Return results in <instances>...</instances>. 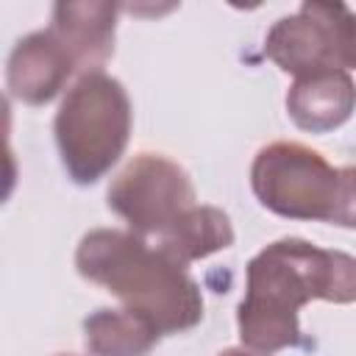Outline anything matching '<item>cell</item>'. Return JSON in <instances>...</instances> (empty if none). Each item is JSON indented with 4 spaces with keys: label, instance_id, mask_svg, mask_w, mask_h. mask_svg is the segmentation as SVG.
Wrapping results in <instances>:
<instances>
[{
    "label": "cell",
    "instance_id": "6da1fadb",
    "mask_svg": "<svg viewBox=\"0 0 356 356\" xmlns=\"http://www.w3.org/2000/svg\"><path fill=\"white\" fill-rule=\"evenodd\" d=\"M309 300L353 303L356 259L298 236L270 242L248 261L245 298L236 309L242 345L261 356L298 345V312Z\"/></svg>",
    "mask_w": 356,
    "mask_h": 356
},
{
    "label": "cell",
    "instance_id": "277c9868",
    "mask_svg": "<svg viewBox=\"0 0 356 356\" xmlns=\"http://www.w3.org/2000/svg\"><path fill=\"white\" fill-rule=\"evenodd\" d=\"M250 186L259 203L289 220H342V170L300 142L264 145L250 167Z\"/></svg>",
    "mask_w": 356,
    "mask_h": 356
},
{
    "label": "cell",
    "instance_id": "52a82bcc",
    "mask_svg": "<svg viewBox=\"0 0 356 356\" xmlns=\"http://www.w3.org/2000/svg\"><path fill=\"white\" fill-rule=\"evenodd\" d=\"M75 70L78 67L67 47L56 39L50 28H44L22 36L11 47L6 64V83L11 97L28 106H44L67 86Z\"/></svg>",
    "mask_w": 356,
    "mask_h": 356
},
{
    "label": "cell",
    "instance_id": "8fae6325",
    "mask_svg": "<svg viewBox=\"0 0 356 356\" xmlns=\"http://www.w3.org/2000/svg\"><path fill=\"white\" fill-rule=\"evenodd\" d=\"M161 331L131 309H97L83 320V339L92 356H147Z\"/></svg>",
    "mask_w": 356,
    "mask_h": 356
},
{
    "label": "cell",
    "instance_id": "7a4b0ae2",
    "mask_svg": "<svg viewBox=\"0 0 356 356\" xmlns=\"http://www.w3.org/2000/svg\"><path fill=\"white\" fill-rule=\"evenodd\" d=\"M75 267L86 281L120 298L122 309L147 317L161 334H184L203 320L197 281L134 231L95 228L83 234Z\"/></svg>",
    "mask_w": 356,
    "mask_h": 356
},
{
    "label": "cell",
    "instance_id": "5b68a950",
    "mask_svg": "<svg viewBox=\"0 0 356 356\" xmlns=\"http://www.w3.org/2000/svg\"><path fill=\"white\" fill-rule=\"evenodd\" d=\"M106 203L136 236L150 242L195 206V186L189 172L172 159L139 153L111 181Z\"/></svg>",
    "mask_w": 356,
    "mask_h": 356
},
{
    "label": "cell",
    "instance_id": "3957f363",
    "mask_svg": "<svg viewBox=\"0 0 356 356\" xmlns=\"http://www.w3.org/2000/svg\"><path fill=\"white\" fill-rule=\"evenodd\" d=\"M53 134L67 175L81 186L100 181L120 161L131 136L125 86L103 70L81 75L56 111Z\"/></svg>",
    "mask_w": 356,
    "mask_h": 356
},
{
    "label": "cell",
    "instance_id": "4fadbf2b",
    "mask_svg": "<svg viewBox=\"0 0 356 356\" xmlns=\"http://www.w3.org/2000/svg\"><path fill=\"white\" fill-rule=\"evenodd\" d=\"M342 184H345V192H342V220H339V225L342 228H356V167L342 170Z\"/></svg>",
    "mask_w": 356,
    "mask_h": 356
},
{
    "label": "cell",
    "instance_id": "9c48e42d",
    "mask_svg": "<svg viewBox=\"0 0 356 356\" xmlns=\"http://www.w3.org/2000/svg\"><path fill=\"white\" fill-rule=\"evenodd\" d=\"M356 108V83L348 70H320L295 78L286 92V114L309 134H325L350 120Z\"/></svg>",
    "mask_w": 356,
    "mask_h": 356
},
{
    "label": "cell",
    "instance_id": "5bb4252c",
    "mask_svg": "<svg viewBox=\"0 0 356 356\" xmlns=\"http://www.w3.org/2000/svg\"><path fill=\"white\" fill-rule=\"evenodd\" d=\"M217 356H261V353H256V350H245V348H225V350H220Z\"/></svg>",
    "mask_w": 356,
    "mask_h": 356
},
{
    "label": "cell",
    "instance_id": "30bf717a",
    "mask_svg": "<svg viewBox=\"0 0 356 356\" xmlns=\"http://www.w3.org/2000/svg\"><path fill=\"white\" fill-rule=\"evenodd\" d=\"M161 253H167L178 264H192L217 250L234 245L231 217L217 206H192L184 211L170 228H164L156 239H150Z\"/></svg>",
    "mask_w": 356,
    "mask_h": 356
},
{
    "label": "cell",
    "instance_id": "ba28073f",
    "mask_svg": "<svg viewBox=\"0 0 356 356\" xmlns=\"http://www.w3.org/2000/svg\"><path fill=\"white\" fill-rule=\"evenodd\" d=\"M117 3L86 0V3H56L50 31L67 47L75 67L86 72H100V67L114 53L117 31Z\"/></svg>",
    "mask_w": 356,
    "mask_h": 356
},
{
    "label": "cell",
    "instance_id": "7c38bea8",
    "mask_svg": "<svg viewBox=\"0 0 356 356\" xmlns=\"http://www.w3.org/2000/svg\"><path fill=\"white\" fill-rule=\"evenodd\" d=\"M334 28H337V61H339V67L356 70V11L337 3Z\"/></svg>",
    "mask_w": 356,
    "mask_h": 356
},
{
    "label": "cell",
    "instance_id": "8992f818",
    "mask_svg": "<svg viewBox=\"0 0 356 356\" xmlns=\"http://www.w3.org/2000/svg\"><path fill=\"white\" fill-rule=\"evenodd\" d=\"M337 3H303L295 14L281 17L264 39V53L295 78L320 70H342L337 61Z\"/></svg>",
    "mask_w": 356,
    "mask_h": 356
}]
</instances>
